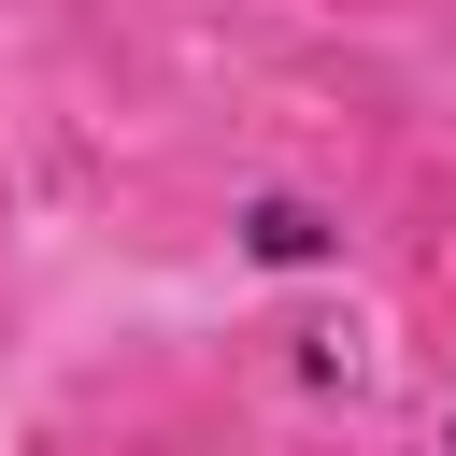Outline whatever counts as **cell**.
I'll use <instances>...</instances> for the list:
<instances>
[{"mask_svg":"<svg viewBox=\"0 0 456 456\" xmlns=\"http://www.w3.org/2000/svg\"><path fill=\"white\" fill-rule=\"evenodd\" d=\"M342 200H314V185H242L228 200V256L256 271V285H342Z\"/></svg>","mask_w":456,"mask_h":456,"instance_id":"obj_1","label":"cell"},{"mask_svg":"<svg viewBox=\"0 0 456 456\" xmlns=\"http://www.w3.org/2000/svg\"><path fill=\"white\" fill-rule=\"evenodd\" d=\"M442 456H456V399H442Z\"/></svg>","mask_w":456,"mask_h":456,"instance_id":"obj_2","label":"cell"}]
</instances>
